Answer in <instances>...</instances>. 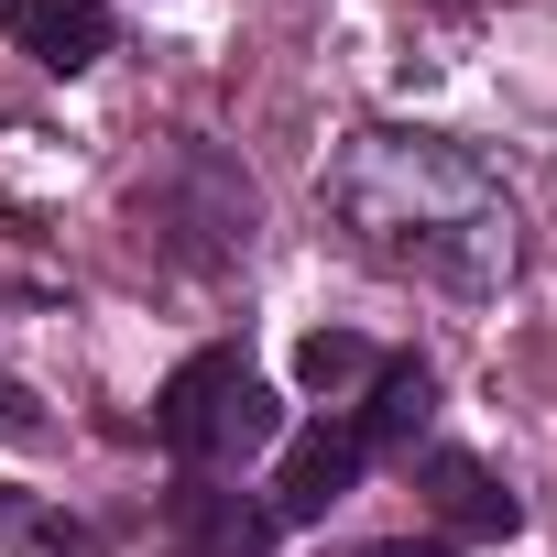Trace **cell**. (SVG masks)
I'll return each mask as SVG.
<instances>
[{"mask_svg":"<svg viewBox=\"0 0 557 557\" xmlns=\"http://www.w3.org/2000/svg\"><path fill=\"white\" fill-rule=\"evenodd\" d=\"M0 23H12V45L34 66H55V77L110 55V0H0Z\"/></svg>","mask_w":557,"mask_h":557,"instance_id":"3","label":"cell"},{"mask_svg":"<svg viewBox=\"0 0 557 557\" xmlns=\"http://www.w3.org/2000/svg\"><path fill=\"white\" fill-rule=\"evenodd\" d=\"M273 426H285V405H273V383H262L240 350H197V361L164 383V405H153V437H164L175 459H197V470L251 459Z\"/></svg>","mask_w":557,"mask_h":557,"instance_id":"2","label":"cell"},{"mask_svg":"<svg viewBox=\"0 0 557 557\" xmlns=\"http://www.w3.org/2000/svg\"><path fill=\"white\" fill-rule=\"evenodd\" d=\"M361 557H448V546H361Z\"/></svg>","mask_w":557,"mask_h":557,"instance_id":"8","label":"cell"},{"mask_svg":"<svg viewBox=\"0 0 557 557\" xmlns=\"http://www.w3.org/2000/svg\"><path fill=\"white\" fill-rule=\"evenodd\" d=\"M416 426H426V361H383V394H372L361 448H372V437H416Z\"/></svg>","mask_w":557,"mask_h":557,"instance_id":"6","label":"cell"},{"mask_svg":"<svg viewBox=\"0 0 557 557\" xmlns=\"http://www.w3.org/2000/svg\"><path fill=\"white\" fill-rule=\"evenodd\" d=\"M329 208L383 251V262H416L426 285H492L513 262V208L503 186L437 143V132H361L329 175Z\"/></svg>","mask_w":557,"mask_h":557,"instance_id":"1","label":"cell"},{"mask_svg":"<svg viewBox=\"0 0 557 557\" xmlns=\"http://www.w3.org/2000/svg\"><path fill=\"white\" fill-rule=\"evenodd\" d=\"M372 372V350L350 339V329H318V339H296V383L307 394H339V383H361Z\"/></svg>","mask_w":557,"mask_h":557,"instance_id":"7","label":"cell"},{"mask_svg":"<svg viewBox=\"0 0 557 557\" xmlns=\"http://www.w3.org/2000/svg\"><path fill=\"white\" fill-rule=\"evenodd\" d=\"M426 481H437V513H448L459 535H513V492H492V481H481V459L437 448V459H426Z\"/></svg>","mask_w":557,"mask_h":557,"instance_id":"5","label":"cell"},{"mask_svg":"<svg viewBox=\"0 0 557 557\" xmlns=\"http://www.w3.org/2000/svg\"><path fill=\"white\" fill-rule=\"evenodd\" d=\"M350 481H361V426H307V437L285 448V470H273V513H285V524H318Z\"/></svg>","mask_w":557,"mask_h":557,"instance_id":"4","label":"cell"}]
</instances>
